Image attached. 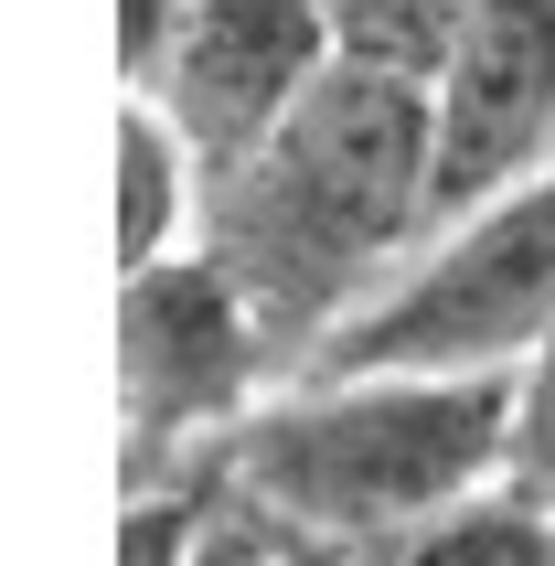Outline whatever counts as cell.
<instances>
[{"label":"cell","mask_w":555,"mask_h":566,"mask_svg":"<svg viewBox=\"0 0 555 566\" xmlns=\"http://www.w3.org/2000/svg\"><path fill=\"white\" fill-rule=\"evenodd\" d=\"M438 96L406 64L342 54L256 150L214 160L203 235L278 332L289 375L406 279V256L438 235Z\"/></svg>","instance_id":"obj_1"},{"label":"cell","mask_w":555,"mask_h":566,"mask_svg":"<svg viewBox=\"0 0 555 566\" xmlns=\"http://www.w3.org/2000/svg\"><path fill=\"white\" fill-rule=\"evenodd\" d=\"M502 481L555 513V332L513 364V428H502Z\"/></svg>","instance_id":"obj_10"},{"label":"cell","mask_w":555,"mask_h":566,"mask_svg":"<svg viewBox=\"0 0 555 566\" xmlns=\"http://www.w3.org/2000/svg\"><path fill=\"white\" fill-rule=\"evenodd\" d=\"M107 385H118V481H171V471H203L289 385V353L235 289V268L214 247H182L118 279Z\"/></svg>","instance_id":"obj_4"},{"label":"cell","mask_w":555,"mask_h":566,"mask_svg":"<svg viewBox=\"0 0 555 566\" xmlns=\"http://www.w3.org/2000/svg\"><path fill=\"white\" fill-rule=\"evenodd\" d=\"M342 64V32L321 0H182V22L160 32L139 96H160L192 128L203 160L256 150L289 107Z\"/></svg>","instance_id":"obj_5"},{"label":"cell","mask_w":555,"mask_h":566,"mask_svg":"<svg viewBox=\"0 0 555 566\" xmlns=\"http://www.w3.org/2000/svg\"><path fill=\"white\" fill-rule=\"evenodd\" d=\"M182 22V0H118V86H139L160 54V32Z\"/></svg>","instance_id":"obj_11"},{"label":"cell","mask_w":555,"mask_h":566,"mask_svg":"<svg viewBox=\"0 0 555 566\" xmlns=\"http://www.w3.org/2000/svg\"><path fill=\"white\" fill-rule=\"evenodd\" d=\"M342 32V54L364 64H406V75H438V54L460 43L470 0H321Z\"/></svg>","instance_id":"obj_9"},{"label":"cell","mask_w":555,"mask_h":566,"mask_svg":"<svg viewBox=\"0 0 555 566\" xmlns=\"http://www.w3.org/2000/svg\"><path fill=\"white\" fill-rule=\"evenodd\" d=\"M555 332V160L513 171L502 192L460 203L406 279L353 311L300 375H364V364H428V375H513Z\"/></svg>","instance_id":"obj_3"},{"label":"cell","mask_w":555,"mask_h":566,"mask_svg":"<svg viewBox=\"0 0 555 566\" xmlns=\"http://www.w3.org/2000/svg\"><path fill=\"white\" fill-rule=\"evenodd\" d=\"M310 556H332V545H310ZM342 566H555V513L524 503L513 481H492V492H470V503L428 513V524H406Z\"/></svg>","instance_id":"obj_8"},{"label":"cell","mask_w":555,"mask_h":566,"mask_svg":"<svg viewBox=\"0 0 555 566\" xmlns=\"http://www.w3.org/2000/svg\"><path fill=\"white\" fill-rule=\"evenodd\" d=\"M513 375H428V364H364V375H289L203 471L247 503L278 545H364L428 524L502 481Z\"/></svg>","instance_id":"obj_2"},{"label":"cell","mask_w":555,"mask_h":566,"mask_svg":"<svg viewBox=\"0 0 555 566\" xmlns=\"http://www.w3.org/2000/svg\"><path fill=\"white\" fill-rule=\"evenodd\" d=\"M278 566H289V556H278Z\"/></svg>","instance_id":"obj_13"},{"label":"cell","mask_w":555,"mask_h":566,"mask_svg":"<svg viewBox=\"0 0 555 566\" xmlns=\"http://www.w3.org/2000/svg\"><path fill=\"white\" fill-rule=\"evenodd\" d=\"M203 566H278V545L256 535V524H247V503H235V513H224V535H214V556H203Z\"/></svg>","instance_id":"obj_12"},{"label":"cell","mask_w":555,"mask_h":566,"mask_svg":"<svg viewBox=\"0 0 555 566\" xmlns=\"http://www.w3.org/2000/svg\"><path fill=\"white\" fill-rule=\"evenodd\" d=\"M428 96H438V214L555 160V0H470Z\"/></svg>","instance_id":"obj_6"},{"label":"cell","mask_w":555,"mask_h":566,"mask_svg":"<svg viewBox=\"0 0 555 566\" xmlns=\"http://www.w3.org/2000/svg\"><path fill=\"white\" fill-rule=\"evenodd\" d=\"M203 182L214 160L192 150V128L160 107V96L118 86V150H107V224H118V279L128 268H160L203 235Z\"/></svg>","instance_id":"obj_7"}]
</instances>
